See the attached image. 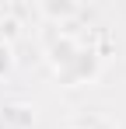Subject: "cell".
Instances as JSON below:
<instances>
[{
    "instance_id": "6da1fadb",
    "label": "cell",
    "mask_w": 126,
    "mask_h": 129,
    "mask_svg": "<svg viewBox=\"0 0 126 129\" xmlns=\"http://www.w3.org/2000/svg\"><path fill=\"white\" fill-rule=\"evenodd\" d=\"M98 77H102V52L91 49V45H81V52L70 59V66L63 73H56V80L63 87H88Z\"/></svg>"
},
{
    "instance_id": "7a4b0ae2",
    "label": "cell",
    "mask_w": 126,
    "mask_h": 129,
    "mask_svg": "<svg viewBox=\"0 0 126 129\" xmlns=\"http://www.w3.org/2000/svg\"><path fill=\"white\" fill-rule=\"evenodd\" d=\"M35 14L42 21H49L56 31H63L70 21L81 18V4H74V0H42V4H35Z\"/></svg>"
},
{
    "instance_id": "3957f363",
    "label": "cell",
    "mask_w": 126,
    "mask_h": 129,
    "mask_svg": "<svg viewBox=\"0 0 126 129\" xmlns=\"http://www.w3.org/2000/svg\"><path fill=\"white\" fill-rule=\"evenodd\" d=\"M4 119L11 122V126H18V129H32V122H35V112L28 105H21V101H14V105H7L4 108Z\"/></svg>"
},
{
    "instance_id": "277c9868",
    "label": "cell",
    "mask_w": 126,
    "mask_h": 129,
    "mask_svg": "<svg viewBox=\"0 0 126 129\" xmlns=\"http://www.w3.org/2000/svg\"><path fill=\"white\" fill-rule=\"evenodd\" d=\"M11 70H14V45H11V39L0 35V80L11 77Z\"/></svg>"
},
{
    "instance_id": "5b68a950",
    "label": "cell",
    "mask_w": 126,
    "mask_h": 129,
    "mask_svg": "<svg viewBox=\"0 0 126 129\" xmlns=\"http://www.w3.org/2000/svg\"><path fill=\"white\" fill-rule=\"evenodd\" d=\"M70 129H88V126H70Z\"/></svg>"
}]
</instances>
